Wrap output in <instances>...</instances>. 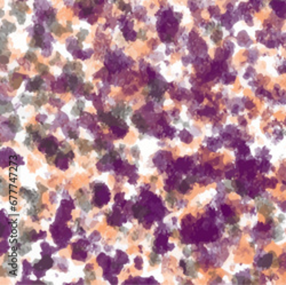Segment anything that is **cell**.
<instances>
[{
	"label": "cell",
	"mask_w": 286,
	"mask_h": 285,
	"mask_svg": "<svg viewBox=\"0 0 286 285\" xmlns=\"http://www.w3.org/2000/svg\"><path fill=\"white\" fill-rule=\"evenodd\" d=\"M132 121H133V123L136 125V127H138L140 131L145 132V131L148 129V125H147L145 120H144L142 117L140 116V115H135V116L132 118Z\"/></svg>",
	"instance_id": "cell-1"
},
{
	"label": "cell",
	"mask_w": 286,
	"mask_h": 285,
	"mask_svg": "<svg viewBox=\"0 0 286 285\" xmlns=\"http://www.w3.org/2000/svg\"><path fill=\"white\" fill-rule=\"evenodd\" d=\"M147 214H148V210L145 207H142V206H135L134 207V215H135V218L142 219Z\"/></svg>",
	"instance_id": "cell-2"
},
{
	"label": "cell",
	"mask_w": 286,
	"mask_h": 285,
	"mask_svg": "<svg viewBox=\"0 0 286 285\" xmlns=\"http://www.w3.org/2000/svg\"><path fill=\"white\" fill-rule=\"evenodd\" d=\"M39 264H40V268H43V269H47V268H51V267L53 266V260H52V258H51V256L46 255V256H44V258H43V260L39 262Z\"/></svg>",
	"instance_id": "cell-3"
},
{
	"label": "cell",
	"mask_w": 286,
	"mask_h": 285,
	"mask_svg": "<svg viewBox=\"0 0 286 285\" xmlns=\"http://www.w3.org/2000/svg\"><path fill=\"white\" fill-rule=\"evenodd\" d=\"M41 85H43V79L39 78V77H36V78L33 79V81L30 83V89H31V91H38L39 87H40Z\"/></svg>",
	"instance_id": "cell-4"
},
{
	"label": "cell",
	"mask_w": 286,
	"mask_h": 285,
	"mask_svg": "<svg viewBox=\"0 0 286 285\" xmlns=\"http://www.w3.org/2000/svg\"><path fill=\"white\" fill-rule=\"evenodd\" d=\"M188 188H189V186H188V182H182L180 186V188H179V190H180L182 194H185V191L188 190Z\"/></svg>",
	"instance_id": "cell-5"
},
{
	"label": "cell",
	"mask_w": 286,
	"mask_h": 285,
	"mask_svg": "<svg viewBox=\"0 0 286 285\" xmlns=\"http://www.w3.org/2000/svg\"><path fill=\"white\" fill-rule=\"evenodd\" d=\"M34 32H36V34L37 36H41L44 33V28L41 26V25H36V28H34Z\"/></svg>",
	"instance_id": "cell-6"
},
{
	"label": "cell",
	"mask_w": 286,
	"mask_h": 285,
	"mask_svg": "<svg viewBox=\"0 0 286 285\" xmlns=\"http://www.w3.org/2000/svg\"><path fill=\"white\" fill-rule=\"evenodd\" d=\"M150 262L152 264H156L159 262V258L157 256V255H151L150 256Z\"/></svg>",
	"instance_id": "cell-7"
},
{
	"label": "cell",
	"mask_w": 286,
	"mask_h": 285,
	"mask_svg": "<svg viewBox=\"0 0 286 285\" xmlns=\"http://www.w3.org/2000/svg\"><path fill=\"white\" fill-rule=\"evenodd\" d=\"M26 59H29L30 61H36V60H37L36 54H34V53H28V54H26Z\"/></svg>",
	"instance_id": "cell-8"
}]
</instances>
